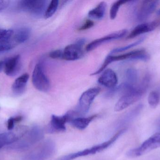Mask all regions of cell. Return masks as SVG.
Returning <instances> with one entry per match:
<instances>
[{
  "instance_id": "cell-1",
  "label": "cell",
  "mask_w": 160,
  "mask_h": 160,
  "mask_svg": "<svg viewBox=\"0 0 160 160\" xmlns=\"http://www.w3.org/2000/svg\"><path fill=\"white\" fill-rule=\"evenodd\" d=\"M42 129L38 126H33L28 128L26 132L15 142L8 146L13 150H24L38 143L44 138Z\"/></svg>"
},
{
  "instance_id": "cell-2",
  "label": "cell",
  "mask_w": 160,
  "mask_h": 160,
  "mask_svg": "<svg viewBox=\"0 0 160 160\" xmlns=\"http://www.w3.org/2000/svg\"><path fill=\"white\" fill-rule=\"evenodd\" d=\"M127 129L126 128H124L122 129L118 132L111 139H109L106 142L102 143L99 144L97 145L92 147L90 148H87L84 150L82 151H78L76 153H72L69 155H67L62 157L60 160H73L75 159L81 157H86V156H89V155H94L96 153H99L103 151L105 149L111 146L112 144L115 142L122 135L124 134Z\"/></svg>"
},
{
  "instance_id": "cell-3",
  "label": "cell",
  "mask_w": 160,
  "mask_h": 160,
  "mask_svg": "<svg viewBox=\"0 0 160 160\" xmlns=\"http://www.w3.org/2000/svg\"><path fill=\"white\" fill-rule=\"evenodd\" d=\"M160 147V132L156 133L146 140L139 147L131 149L127 153V157L136 158Z\"/></svg>"
},
{
  "instance_id": "cell-4",
  "label": "cell",
  "mask_w": 160,
  "mask_h": 160,
  "mask_svg": "<svg viewBox=\"0 0 160 160\" xmlns=\"http://www.w3.org/2000/svg\"><path fill=\"white\" fill-rule=\"evenodd\" d=\"M55 143L48 140L38 146L29 153L23 160H47L50 158L55 151Z\"/></svg>"
},
{
  "instance_id": "cell-5",
  "label": "cell",
  "mask_w": 160,
  "mask_h": 160,
  "mask_svg": "<svg viewBox=\"0 0 160 160\" xmlns=\"http://www.w3.org/2000/svg\"><path fill=\"white\" fill-rule=\"evenodd\" d=\"M146 91L138 85L132 91L124 94L116 104L115 111L119 112L123 111L137 102L141 99Z\"/></svg>"
},
{
  "instance_id": "cell-6",
  "label": "cell",
  "mask_w": 160,
  "mask_h": 160,
  "mask_svg": "<svg viewBox=\"0 0 160 160\" xmlns=\"http://www.w3.org/2000/svg\"><path fill=\"white\" fill-rule=\"evenodd\" d=\"M32 82L35 88L38 91L47 92L50 90V82L41 63L37 64L34 69L32 75Z\"/></svg>"
},
{
  "instance_id": "cell-7",
  "label": "cell",
  "mask_w": 160,
  "mask_h": 160,
  "mask_svg": "<svg viewBox=\"0 0 160 160\" xmlns=\"http://www.w3.org/2000/svg\"><path fill=\"white\" fill-rule=\"evenodd\" d=\"M149 58L150 57L149 54L145 50H137L132 51L130 52L127 53L116 55V56L109 55L107 56L106 59L104 60L102 65L103 67L106 68L108 66V65L115 61L128 60V59L147 61L149 60Z\"/></svg>"
},
{
  "instance_id": "cell-8",
  "label": "cell",
  "mask_w": 160,
  "mask_h": 160,
  "mask_svg": "<svg viewBox=\"0 0 160 160\" xmlns=\"http://www.w3.org/2000/svg\"><path fill=\"white\" fill-rule=\"evenodd\" d=\"M47 3L46 0H23L20 1L18 6L24 12L39 16L45 13Z\"/></svg>"
},
{
  "instance_id": "cell-9",
  "label": "cell",
  "mask_w": 160,
  "mask_h": 160,
  "mask_svg": "<svg viewBox=\"0 0 160 160\" xmlns=\"http://www.w3.org/2000/svg\"><path fill=\"white\" fill-rule=\"evenodd\" d=\"M100 92V89L98 87H93L85 91L80 97L77 113L80 114L87 113L92 102Z\"/></svg>"
},
{
  "instance_id": "cell-10",
  "label": "cell",
  "mask_w": 160,
  "mask_h": 160,
  "mask_svg": "<svg viewBox=\"0 0 160 160\" xmlns=\"http://www.w3.org/2000/svg\"><path fill=\"white\" fill-rule=\"evenodd\" d=\"M75 112H69L63 116L52 115L48 126L49 132L50 133H57L63 132L66 130V125L68 122L73 119Z\"/></svg>"
},
{
  "instance_id": "cell-11",
  "label": "cell",
  "mask_w": 160,
  "mask_h": 160,
  "mask_svg": "<svg viewBox=\"0 0 160 160\" xmlns=\"http://www.w3.org/2000/svg\"><path fill=\"white\" fill-rule=\"evenodd\" d=\"M84 43V40L81 39L76 44L67 46L63 50L62 58L67 61H75L81 58L83 54L82 46Z\"/></svg>"
},
{
  "instance_id": "cell-12",
  "label": "cell",
  "mask_w": 160,
  "mask_h": 160,
  "mask_svg": "<svg viewBox=\"0 0 160 160\" xmlns=\"http://www.w3.org/2000/svg\"><path fill=\"white\" fill-rule=\"evenodd\" d=\"M159 2L146 0L142 2L137 10V18L139 21H143L148 18L156 10Z\"/></svg>"
},
{
  "instance_id": "cell-13",
  "label": "cell",
  "mask_w": 160,
  "mask_h": 160,
  "mask_svg": "<svg viewBox=\"0 0 160 160\" xmlns=\"http://www.w3.org/2000/svg\"><path fill=\"white\" fill-rule=\"evenodd\" d=\"M127 33H128L127 30L123 29V30L114 32L112 34H109L103 37L96 39L92 42H90L87 46L86 48V50L87 51H90L93 50L94 49H96L97 47L105 42L121 38L125 36L127 34Z\"/></svg>"
},
{
  "instance_id": "cell-14",
  "label": "cell",
  "mask_w": 160,
  "mask_h": 160,
  "mask_svg": "<svg viewBox=\"0 0 160 160\" xmlns=\"http://www.w3.org/2000/svg\"><path fill=\"white\" fill-rule=\"evenodd\" d=\"M21 67L20 55H15L5 60L4 70L7 76L14 77L18 74Z\"/></svg>"
},
{
  "instance_id": "cell-15",
  "label": "cell",
  "mask_w": 160,
  "mask_h": 160,
  "mask_svg": "<svg viewBox=\"0 0 160 160\" xmlns=\"http://www.w3.org/2000/svg\"><path fill=\"white\" fill-rule=\"evenodd\" d=\"M98 82L105 87L113 89L117 85L118 80L115 72L111 69H107L103 70Z\"/></svg>"
},
{
  "instance_id": "cell-16",
  "label": "cell",
  "mask_w": 160,
  "mask_h": 160,
  "mask_svg": "<svg viewBox=\"0 0 160 160\" xmlns=\"http://www.w3.org/2000/svg\"><path fill=\"white\" fill-rule=\"evenodd\" d=\"M158 25V23L157 22L141 23L134 28V29L131 32L130 34L128 35L127 38L128 39H132L142 34L154 31L157 28Z\"/></svg>"
},
{
  "instance_id": "cell-17",
  "label": "cell",
  "mask_w": 160,
  "mask_h": 160,
  "mask_svg": "<svg viewBox=\"0 0 160 160\" xmlns=\"http://www.w3.org/2000/svg\"><path fill=\"white\" fill-rule=\"evenodd\" d=\"M29 79V74L25 73L15 80L12 86V91L15 95H20L24 93Z\"/></svg>"
},
{
  "instance_id": "cell-18",
  "label": "cell",
  "mask_w": 160,
  "mask_h": 160,
  "mask_svg": "<svg viewBox=\"0 0 160 160\" xmlns=\"http://www.w3.org/2000/svg\"><path fill=\"white\" fill-rule=\"evenodd\" d=\"M31 34V30L30 28L27 27H21L16 31H14L12 39L17 45L21 44L29 39Z\"/></svg>"
},
{
  "instance_id": "cell-19",
  "label": "cell",
  "mask_w": 160,
  "mask_h": 160,
  "mask_svg": "<svg viewBox=\"0 0 160 160\" xmlns=\"http://www.w3.org/2000/svg\"><path fill=\"white\" fill-rule=\"evenodd\" d=\"M96 117L97 115H93L87 117L73 118L70 121V123L76 128L82 130L86 128L90 123Z\"/></svg>"
},
{
  "instance_id": "cell-20",
  "label": "cell",
  "mask_w": 160,
  "mask_h": 160,
  "mask_svg": "<svg viewBox=\"0 0 160 160\" xmlns=\"http://www.w3.org/2000/svg\"><path fill=\"white\" fill-rule=\"evenodd\" d=\"M142 108V104H139L132 111H130L120 119L118 124V126H122L132 121L140 114Z\"/></svg>"
},
{
  "instance_id": "cell-21",
  "label": "cell",
  "mask_w": 160,
  "mask_h": 160,
  "mask_svg": "<svg viewBox=\"0 0 160 160\" xmlns=\"http://www.w3.org/2000/svg\"><path fill=\"white\" fill-rule=\"evenodd\" d=\"M106 3L102 2L93 9L88 13V16L90 18L94 19H101L104 17L106 8Z\"/></svg>"
},
{
  "instance_id": "cell-22",
  "label": "cell",
  "mask_w": 160,
  "mask_h": 160,
  "mask_svg": "<svg viewBox=\"0 0 160 160\" xmlns=\"http://www.w3.org/2000/svg\"><path fill=\"white\" fill-rule=\"evenodd\" d=\"M126 79L125 83L133 86H136L138 80L137 70L132 68L128 69L126 72Z\"/></svg>"
},
{
  "instance_id": "cell-23",
  "label": "cell",
  "mask_w": 160,
  "mask_h": 160,
  "mask_svg": "<svg viewBox=\"0 0 160 160\" xmlns=\"http://www.w3.org/2000/svg\"><path fill=\"white\" fill-rule=\"evenodd\" d=\"M148 101L150 107L152 109H155L158 107L159 103V94L157 91H152L148 95Z\"/></svg>"
},
{
  "instance_id": "cell-24",
  "label": "cell",
  "mask_w": 160,
  "mask_h": 160,
  "mask_svg": "<svg viewBox=\"0 0 160 160\" xmlns=\"http://www.w3.org/2000/svg\"><path fill=\"white\" fill-rule=\"evenodd\" d=\"M58 5L59 1L58 0L52 1L45 11L44 14L45 18L46 19H48L52 17L57 10Z\"/></svg>"
},
{
  "instance_id": "cell-25",
  "label": "cell",
  "mask_w": 160,
  "mask_h": 160,
  "mask_svg": "<svg viewBox=\"0 0 160 160\" xmlns=\"http://www.w3.org/2000/svg\"><path fill=\"white\" fill-rule=\"evenodd\" d=\"M17 44L13 41L12 38L10 39L0 40V53L8 51L15 48Z\"/></svg>"
},
{
  "instance_id": "cell-26",
  "label": "cell",
  "mask_w": 160,
  "mask_h": 160,
  "mask_svg": "<svg viewBox=\"0 0 160 160\" xmlns=\"http://www.w3.org/2000/svg\"><path fill=\"white\" fill-rule=\"evenodd\" d=\"M128 1H118L115 2L110 10V18L111 19H114L116 18L118 12V10H119L120 7L124 4L128 3Z\"/></svg>"
},
{
  "instance_id": "cell-27",
  "label": "cell",
  "mask_w": 160,
  "mask_h": 160,
  "mask_svg": "<svg viewBox=\"0 0 160 160\" xmlns=\"http://www.w3.org/2000/svg\"><path fill=\"white\" fill-rule=\"evenodd\" d=\"M144 39V37H143L141 39H139V40H137V41H135V42H133V43H132V44H129V45H128V46L122 47V48H118V49H113L112 51V53L121 52L127 50L128 49L133 48V47L139 45V44H140V43H142Z\"/></svg>"
},
{
  "instance_id": "cell-28",
  "label": "cell",
  "mask_w": 160,
  "mask_h": 160,
  "mask_svg": "<svg viewBox=\"0 0 160 160\" xmlns=\"http://www.w3.org/2000/svg\"><path fill=\"white\" fill-rule=\"evenodd\" d=\"M14 34V31L0 28V40L10 39Z\"/></svg>"
},
{
  "instance_id": "cell-29",
  "label": "cell",
  "mask_w": 160,
  "mask_h": 160,
  "mask_svg": "<svg viewBox=\"0 0 160 160\" xmlns=\"http://www.w3.org/2000/svg\"><path fill=\"white\" fill-rule=\"evenodd\" d=\"M22 117L21 116H17L9 118L7 121V128L9 130H12L14 129V126L16 123H18L22 120Z\"/></svg>"
},
{
  "instance_id": "cell-30",
  "label": "cell",
  "mask_w": 160,
  "mask_h": 160,
  "mask_svg": "<svg viewBox=\"0 0 160 160\" xmlns=\"http://www.w3.org/2000/svg\"><path fill=\"white\" fill-rule=\"evenodd\" d=\"M94 25V22L91 20H87L79 28V30L80 31H84V30H87L93 27Z\"/></svg>"
},
{
  "instance_id": "cell-31",
  "label": "cell",
  "mask_w": 160,
  "mask_h": 160,
  "mask_svg": "<svg viewBox=\"0 0 160 160\" xmlns=\"http://www.w3.org/2000/svg\"><path fill=\"white\" fill-rule=\"evenodd\" d=\"M63 51L60 49L55 50L51 52L49 54V56L52 59H57V58L62 57Z\"/></svg>"
},
{
  "instance_id": "cell-32",
  "label": "cell",
  "mask_w": 160,
  "mask_h": 160,
  "mask_svg": "<svg viewBox=\"0 0 160 160\" xmlns=\"http://www.w3.org/2000/svg\"><path fill=\"white\" fill-rule=\"evenodd\" d=\"M5 61H0V72L4 69V65Z\"/></svg>"
},
{
  "instance_id": "cell-33",
  "label": "cell",
  "mask_w": 160,
  "mask_h": 160,
  "mask_svg": "<svg viewBox=\"0 0 160 160\" xmlns=\"http://www.w3.org/2000/svg\"><path fill=\"white\" fill-rule=\"evenodd\" d=\"M157 126L158 128L160 129V117L158 119L157 122Z\"/></svg>"
},
{
  "instance_id": "cell-34",
  "label": "cell",
  "mask_w": 160,
  "mask_h": 160,
  "mask_svg": "<svg viewBox=\"0 0 160 160\" xmlns=\"http://www.w3.org/2000/svg\"><path fill=\"white\" fill-rule=\"evenodd\" d=\"M2 4H1V3H0V11H1V10H2Z\"/></svg>"
},
{
  "instance_id": "cell-35",
  "label": "cell",
  "mask_w": 160,
  "mask_h": 160,
  "mask_svg": "<svg viewBox=\"0 0 160 160\" xmlns=\"http://www.w3.org/2000/svg\"><path fill=\"white\" fill-rule=\"evenodd\" d=\"M157 14H158V15H160V9L158 10V13H157Z\"/></svg>"
}]
</instances>
